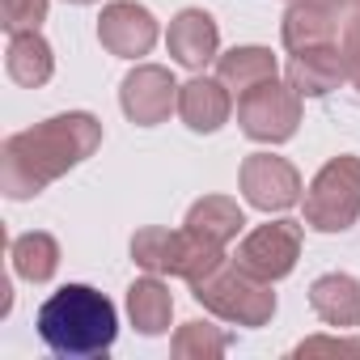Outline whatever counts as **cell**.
Returning a JSON list of instances; mask_svg holds the SVG:
<instances>
[{
	"mask_svg": "<svg viewBox=\"0 0 360 360\" xmlns=\"http://www.w3.org/2000/svg\"><path fill=\"white\" fill-rule=\"evenodd\" d=\"M39 335L43 343L64 360H94L115 347L119 314L115 305L89 288V284H64L51 292L39 309Z\"/></svg>",
	"mask_w": 360,
	"mask_h": 360,
	"instance_id": "7a4b0ae2",
	"label": "cell"
},
{
	"mask_svg": "<svg viewBox=\"0 0 360 360\" xmlns=\"http://www.w3.org/2000/svg\"><path fill=\"white\" fill-rule=\"evenodd\" d=\"M238 183H242L246 204L259 212H284L301 200V174L292 169V161L276 153H250L242 161Z\"/></svg>",
	"mask_w": 360,
	"mask_h": 360,
	"instance_id": "52a82bcc",
	"label": "cell"
},
{
	"mask_svg": "<svg viewBox=\"0 0 360 360\" xmlns=\"http://www.w3.org/2000/svg\"><path fill=\"white\" fill-rule=\"evenodd\" d=\"M98 39L119 60L148 56L153 43H157V18L144 5H136V0H115V5H106L102 18H98Z\"/></svg>",
	"mask_w": 360,
	"mask_h": 360,
	"instance_id": "30bf717a",
	"label": "cell"
},
{
	"mask_svg": "<svg viewBox=\"0 0 360 360\" xmlns=\"http://www.w3.org/2000/svg\"><path fill=\"white\" fill-rule=\"evenodd\" d=\"M242 225H246V217H242L238 200H229V195H204L187 212V229H195L200 238H208L217 246H229L242 233Z\"/></svg>",
	"mask_w": 360,
	"mask_h": 360,
	"instance_id": "d6986e66",
	"label": "cell"
},
{
	"mask_svg": "<svg viewBox=\"0 0 360 360\" xmlns=\"http://www.w3.org/2000/svg\"><path fill=\"white\" fill-rule=\"evenodd\" d=\"M309 305L326 326H360V280L330 271L309 284Z\"/></svg>",
	"mask_w": 360,
	"mask_h": 360,
	"instance_id": "9a60e30c",
	"label": "cell"
},
{
	"mask_svg": "<svg viewBox=\"0 0 360 360\" xmlns=\"http://www.w3.org/2000/svg\"><path fill=\"white\" fill-rule=\"evenodd\" d=\"M98 144H102V123L85 110L43 119L30 131H18L0 144V187L9 200H30L43 187H51L60 174L94 157Z\"/></svg>",
	"mask_w": 360,
	"mask_h": 360,
	"instance_id": "6da1fadb",
	"label": "cell"
},
{
	"mask_svg": "<svg viewBox=\"0 0 360 360\" xmlns=\"http://www.w3.org/2000/svg\"><path fill=\"white\" fill-rule=\"evenodd\" d=\"M339 51H343V64H347V81L360 89V13H352V18L343 22V43H339Z\"/></svg>",
	"mask_w": 360,
	"mask_h": 360,
	"instance_id": "603a6c76",
	"label": "cell"
},
{
	"mask_svg": "<svg viewBox=\"0 0 360 360\" xmlns=\"http://www.w3.org/2000/svg\"><path fill=\"white\" fill-rule=\"evenodd\" d=\"M343 5H347V9H352V13H360V0H343Z\"/></svg>",
	"mask_w": 360,
	"mask_h": 360,
	"instance_id": "d4e9b609",
	"label": "cell"
},
{
	"mask_svg": "<svg viewBox=\"0 0 360 360\" xmlns=\"http://www.w3.org/2000/svg\"><path fill=\"white\" fill-rule=\"evenodd\" d=\"M276 72H280V64L267 47H233L229 56H217V81L225 89H233L238 98L263 81H276Z\"/></svg>",
	"mask_w": 360,
	"mask_h": 360,
	"instance_id": "e0dca14e",
	"label": "cell"
},
{
	"mask_svg": "<svg viewBox=\"0 0 360 360\" xmlns=\"http://www.w3.org/2000/svg\"><path fill=\"white\" fill-rule=\"evenodd\" d=\"M238 123L259 144H284L301 123V94L280 81H263L238 98Z\"/></svg>",
	"mask_w": 360,
	"mask_h": 360,
	"instance_id": "8992f818",
	"label": "cell"
},
{
	"mask_svg": "<svg viewBox=\"0 0 360 360\" xmlns=\"http://www.w3.org/2000/svg\"><path fill=\"white\" fill-rule=\"evenodd\" d=\"M131 259L153 271V276H178L195 284L200 276H208L217 263H225V246L200 238L195 229H161L148 225L131 238Z\"/></svg>",
	"mask_w": 360,
	"mask_h": 360,
	"instance_id": "277c9868",
	"label": "cell"
},
{
	"mask_svg": "<svg viewBox=\"0 0 360 360\" xmlns=\"http://www.w3.org/2000/svg\"><path fill=\"white\" fill-rule=\"evenodd\" d=\"M127 314H131V326L140 335H165L169 330V318H174V297L169 288L148 271L144 280H136L127 288Z\"/></svg>",
	"mask_w": 360,
	"mask_h": 360,
	"instance_id": "ac0fdd59",
	"label": "cell"
},
{
	"mask_svg": "<svg viewBox=\"0 0 360 360\" xmlns=\"http://www.w3.org/2000/svg\"><path fill=\"white\" fill-rule=\"evenodd\" d=\"M165 47H169V56L183 64V68H195V72H200L204 64L217 60L221 30H217L212 13H204V9H183V13L169 22V30H165Z\"/></svg>",
	"mask_w": 360,
	"mask_h": 360,
	"instance_id": "7c38bea8",
	"label": "cell"
},
{
	"mask_svg": "<svg viewBox=\"0 0 360 360\" xmlns=\"http://www.w3.org/2000/svg\"><path fill=\"white\" fill-rule=\"evenodd\" d=\"M119 102L136 127H157L161 119H169V110H178V81L157 64H140L123 77Z\"/></svg>",
	"mask_w": 360,
	"mask_h": 360,
	"instance_id": "9c48e42d",
	"label": "cell"
},
{
	"mask_svg": "<svg viewBox=\"0 0 360 360\" xmlns=\"http://www.w3.org/2000/svg\"><path fill=\"white\" fill-rule=\"evenodd\" d=\"M229 110H233L229 89L221 81H212V77H195L187 85H178V115H183V123L191 131H200V136L225 127L229 123Z\"/></svg>",
	"mask_w": 360,
	"mask_h": 360,
	"instance_id": "4fadbf2b",
	"label": "cell"
},
{
	"mask_svg": "<svg viewBox=\"0 0 360 360\" xmlns=\"http://www.w3.org/2000/svg\"><path fill=\"white\" fill-rule=\"evenodd\" d=\"M51 0H0V26L9 34H30L47 22Z\"/></svg>",
	"mask_w": 360,
	"mask_h": 360,
	"instance_id": "7402d4cb",
	"label": "cell"
},
{
	"mask_svg": "<svg viewBox=\"0 0 360 360\" xmlns=\"http://www.w3.org/2000/svg\"><path fill=\"white\" fill-rule=\"evenodd\" d=\"M195 301L225 318V322H238V326H263L271 322L276 314V292H271V280H259L255 271H246L242 263H217L208 276H200L191 284Z\"/></svg>",
	"mask_w": 360,
	"mask_h": 360,
	"instance_id": "3957f363",
	"label": "cell"
},
{
	"mask_svg": "<svg viewBox=\"0 0 360 360\" xmlns=\"http://www.w3.org/2000/svg\"><path fill=\"white\" fill-rule=\"evenodd\" d=\"M318 352H360V339H305L297 356H318Z\"/></svg>",
	"mask_w": 360,
	"mask_h": 360,
	"instance_id": "cb8c5ba5",
	"label": "cell"
},
{
	"mask_svg": "<svg viewBox=\"0 0 360 360\" xmlns=\"http://www.w3.org/2000/svg\"><path fill=\"white\" fill-rule=\"evenodd\" d=\"M68 5H94V0H68Z\"/></svg>",
	"mask_w": 360,
	"mask_h": 360,
	"instance_id": "484cf974",
	"label": "cell"
},
{
	"mask_svg": "<svg viewBox=\"0 0 360 360\" xmlns=\"http://www.w3.org/2000/svg\"><path fill=\"white\" fill-rule=\"evenodd\" d=\"M301 259V221H271L242 238L238 263L259 280H284Z\"/></svg>",
	"mask_w": 360,
	"mask_h": 360,
	"instance_id": "ba28073f",
	"label": "cell"
},
{
	"mask_svg": "<svg viewBox=\"0 0 360 360\" xmlns=\"http://www.w3.org/2000/svg\"><path fill=\"white\" fill-rule=\"evenodd\" d=\"M335 34H339V0H292L280 26V39L292 56L330 47Z\"/></svg>",
	"mask_w": 360,
	"mask_h": 360,
	"instance_id": "8fae6325",
	"label": "cell"
},
{
	"mask_svg": "<svg viewBox=\"0 0 360 360\" xmlns=\"http://www.w3.org/2000/svg\"><path fill=\"white\" fill-rule=\"evenodd\" d=\"M9 259H13V271L22 276V280H30V284H47L51 276H56V267H60V242L51 238V233H22L18 242H13V250H9Z\"/></svg>",
	"mask_w": 360,
	"mask_h": 360,
	"instance_id": "ffe728a7",
	"label": "cell"
},
{
	"mask_svg": "<svg viewBox=\"0 0 360 360\" xmlns=\"http://www.w3.org/2000/svg\"><path fill=\"white\" fill-rule=\"evenodd\" d=\"M5 68H9V77H13L18 85L39 89V85L51 81V72H56V56H51V47H47V39H43L39 30H30V34H9Z\"/></svg>",
	"mask_w": 360,
	"mask_h": 360,
	"instance_id": "2e32d148",
	"label": "cell"
},
{
	"mask_svg": "<svg viewBox=\"0 0 360 360\" xmlns=\"http://www.w3.org/2000/svg\"><path fill=\"white\" fill-rule=\"evenodd\" d=\"M225 347H229V335L212 322H200V318L183 322L169 343L174 360H217V356H225Z\"/></svg>",
	"mask_w": 360,
	"mask_h": 360,
	"instance_id": "44dd1931",
	"label": "cell"
},
{
	"mask_svg": "<svg viewBox=\"0 0 360 360\" xmlns=\"http://www.w3.org/2000/svg\"><path fill=\"white\" fill-rule=\"evenodd\" d=\"M343 81H347V64H343V51L335 43L330 47H314V51H297L288 60V85L301 98H326Z\"/></svg>",
	"mask_w": 360,
	"mask_h": 360,
	"instance_id": "5bb4252c",
	"label": "cell"
},
{
	"mask_svg": "<svg viewBox=\"0 0 360 360\" xmlns=\"http://www.w3.org/2000/svg\"><path fill=\"white\" fill-rule=\"evenodd\" d=\"M360 217V157H330L305 191V225L318 233H343Z\"/></svg>",
	"mask_w": 360,
	"mask_h": 360,
	"instance_id": "5b68a950",
	"label": "cell"
}]
</instances>
